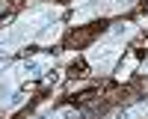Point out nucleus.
Returning a JSON list of instances; mask_svg holds the SVG:
<instances>
[{"label":"nucleus","instance_id":"f03ea898","mask_svg":"<svg viewBox=\"0 0 148 119\" xmlns=\"http://www.w3.org/2000/svg\"><path fill=\"white\" fill-rule=\"evenodd\" d=\"M116 119H136V110H119Z\"/></svg>","mask_w":148,"mask_h":119},{"label":"nucleus","instance_id":"7ed1b4c3","mask_svg":"<svg viewBox=\"0 0 148 119\" xmlns=\"http://www.w3.org/2000/svg\"><path fill=\"white\" fill-rule=\"evenodd\" d=\"M145 71H148V63H145Z\"/></svg>","mask_w":148,"mask_h":119},{"label":"nucleus","instance_id":"f257e3e1","mask_svg":"<svg viewBox=\"0 0 148 119\" xmlns=\"http://www.w3.org/2000/svg\"><path fill=\"white\" fill-rule=\"evenodd\" d=\"M42 68H45V57H33L24 63V75H39Z\"/></svg>","mask_w":148,"mask_h":119}]
</instances>
